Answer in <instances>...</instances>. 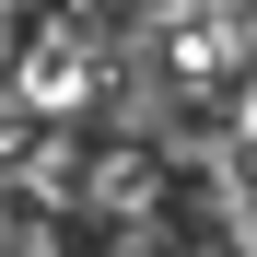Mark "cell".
Wrapping results in <instances>:
<instances>
[{
	"instance_id": "obj_1",
	"label": "cell",
	"mask_w": 257,
	"mask_h": 257,
	"mask_svg": "<svg viewBox=\"0 0 257 257\" xmlns=\"http://www.w3.org/2000/svg\"><path fill=\"white\" fill-rule=\"evenodd\" d=\"M70 210H152V164L141 152H94L70 176Z\"/></svg>"
}]
</instances>
